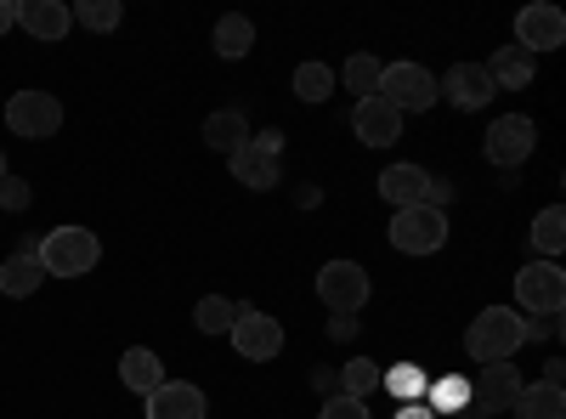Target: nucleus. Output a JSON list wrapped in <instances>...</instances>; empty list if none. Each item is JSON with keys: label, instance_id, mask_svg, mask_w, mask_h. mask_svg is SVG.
Returning <instances> with one entry per match:
<instances>
[{"label": "nucleus", "instance_id": "obj_1", "mask_svg": "<svg viewBox=\"0 0 566 419\" xmlns=\"http://www.w3.org/2000/svg\"><path fill=\"white\" fill-rule=\"evenodd\" d=\"M522 346H527V317L515 312V306H488V312L470 317V329H464V352H470V363H476V368L510 363Z\"/></svg>", "mask_w": 566, "mask_h": 419}, {"label": "nucleus", "instance_id": "obj_2", "mask_svg": "<svg viewBox=\"0 0 566 419\" xmlns=\"http://www.w3.org/2000/svg\"><path fill=\"white\" fill-rule=\"evenodd\" d=\"M34 255H40L45 277H85L91 266L103 261V244H97V232H91V227H52L34 244Z\"/></svg>", "mask_w": 566, "mask_h": 419}, {"label": "nucleus", "instance_id": "obj_3", "mask_svg": "<svg viewBox=\"0 0 566 419\" xmlns=\"http://www.w3.org/2000/svg\"><path fill=\"white\" fill-rule=\"evenodd\" d=\"M374 97L391 103L397 114H424V108H437V74L419 69V63H386Z\"/></svg>", "mask_w": 566, "mask_h": 419}, {"label": "nucleus", "instance_id": "obj_4", "mask_svg": "<svg viewBox=\"0 0 566 419\" xmlns=\"http://www.w3.org/2000/svg\"><path fill=\"white\" fill-rule=\"evenodd\" d=\"M566 306V272L555 261H527L515 272V312L522 317H544Z\"/></svg>", "mask_w": 566, "mask_h": 419}, {"label": "nucleus", "instance_id": "obj_5", "mask_svg": "<svg viewBox=\"0 0 566 419\" xmlns=\"http://www.w3.org/2000/svg\"><path fill=\"white\" fill-rule=\"evenodd\" d=\"M317 301L335 317H357L368 306V272L357 261H323L317 266Z\"/></svg>", "mask_w": 566, "mask_h": 419}, {"label": "nucleus", "instance_id": "obj_6", "mask_svg": "<svg viewBox=\"0 0 566 419\" xmlns=\"http://www.w3.org/2000/svg\"><path fill=\"white\" fill-rule=\"evenodd\" d=\"M7 125H12V136H23V143H45V136L63 130V103L52 97V91H12Z\"/></svg>", "mask_w": 566, "mask_h": 419}, {"label": "nucleus", "instance_id": "obj_7", "mask_svg": "<svg viewBox=\"0 0 566 419\" xmlns=\"http://www.w3.org/2000/svg\"><path fill=\"white\" fill-rule=\"evenodd\" d=\"M533 148H538V125H533L527 114H504V119H493L488 136H482V154H488V165H499V170L527 165Z\"/></svg>", "mask_w": 566, "mask_h": 419}, {"label": "nucleus", "instance_id": "obj_8", "mask_svg": "<svg viewBox=\"0 0 566 419\" xmlns=\"http://www.w3.org/2000/svg\"><path fill=\"white\" fill-rule=\"evenodd\" d=\"M448 244V216L431 210V205H413V210H397L391 221V250L402 255H437Z\"/></svg>", "mask_w": 566, "mask_h": 419}, {"label": "nucleus", "instance_id": "obj_9", "mask_svg": "<svg viewBox=\"0 0 566 419\" xmlns=\"http://www.w3.org/2000/svg\"><path fill=\"white\" fill-rule=\"evenodd\" d=\"M232 352L244 363H272L283 352V323L261 306H239V323H232Z\"/></svg>", "mask_w": 566, "mask_h": 419}, {"label": "nucleus", "instance_id": "obj_10", "mask_svg": "<svg viewBox=\"0 0 566 419\" xmlns=\"http://www.w3.org/2000/svg\"><path fill=\"white\" fill-rule=\"evenodd\" d=\"M437 97H448L459 114H476V108H488V97H499V85H493L488 63H453L437 85Z\"/></svg>", "mask_w": 566, "mask_h": 419}, {"label": "nucleus", "instance_id": "obj_11", "mask_svg": "<svg viewBox=\"0 0 566 419\" xmlns=\"http://www.w3.org/2000/svg\"><path fill=\"white\" fill-rule=\"evenodd\" d=\"M566 40V12L560 7H549V0H533V7L515 18V45L522 52H555V45Z\"/></svg>", "mask_w": 566, "mask_h": 419}, {"label": "nucleus", "instance_id": "obj_12", "mask_svg": "<svg viewBox=\"0 0 566 419\" xmlns=\"http://www.w3.org/2000/svg\"><path fill=\"white\" fill-rule=\"evenodd\" d=\"M522 375H515V363H488V368H476V380H470V391H476V402L470 408H482V413H510L515 408V397H522Z\"/></svg>", "mask_w": 566, "mask_h": 419}, {"label": "nucleus", "instance_id": "obj_13", "mask_svg": "<svg viewBox=\"0 0 566 419\" xmlns=\"http://www.w3.org/2000/svg\"><path fill=\"white\" fill-rule=\"evenodd\" d=\"M352 130L363 136L368 148H391L397 136H402V114H397L391 103H380V97H363V103L352 108Z\"/></svg>", "mask_w": 566, "mask_h": 419}, {"label": "nucleus", "instance_id": "obj_14", "mask_svg": "<svg viewBox=\"0 0 566 419\" xmlns=\"http://www.w3.org/2000/svg\"><path fill=\"white\" fill-rule=\"evenodd\" d=\"M148 419H205V391L193 380H165L148 397Z\"/></svg>", "mask_w": 566, "mask_h": 419}, {"label": "nucleus", "instance_id": "obj_15", "mask_svg": "<svg viewBox=\"0 0 566 419\" xmlns=\"http://www.w3.org/2000/svg\"><path fill=\"white\" fill-rule=\"evenodd\" d=\"M18 23L34 40H63L74 29V7H63V0H18Z\"/></svg>", "mask_w": 566, "mask_h": 419}, {"label": "nucleus", "instance_id": "obj_16", "mask_svg": "<svg viewBox=\"0 0 566 419\" xmlns=\"http://www.w3.org/2000/svg\"><path fill=\"white\" fill-rule=\"evenodd\" d=\"M424 188H431V170H419V165H391V170H380V199H386L391 210L424 205Z\"/></svg>", "mask_w": 566, "mask_h": 419}, {"label": "nucleus", "instance_id": "obj_17", "mask_svg": "<svg viewBox=\"0 0 566 419\" xmlns=\"http://www.w3.org/2000/svg\"><path fill=\"white\" fill-rule=\"evenodd\" d=\"M227 165H232V176H239L244 188H261V193L283 181V165H277V154H266V148L255 143V136H250V143H244L239 154H232Z\"/></svg>", "mask_w": 566, "mask_h": 419}, {"label": "nucleus", "instance_id": "obj_18", "mask_svg": "<svg viewBox=\"0 0 566 419\" xmlns=\"http://www.w3.org/2000/svg\"><path fill=\"white\" fill-rule=\"evenodd\" d=\"M119 380H125V391H136V397H154L170 375H165V363H159V352H148V346H130L125 357H119Z\"/></svg>", "mask_w": 566, "mask_h": 419}, {"label": "nucleus", "instance_id": "obj_19", "mask_svg": "<svg viewBox=\"0 0 566 419\" xmlns=\"http://www.w3.org/2000/svg\"><path fill=\"white\" fill-rule=\"evenodd\" d=\"M488 74H493L499 91H527L533 74H538V57L522 52V45H499V52L488 57Z\"/></svg>", "mask_w": 566, "mask_h": 419}, {"label": "nucleus", "instance_id": "obj_20", "mask_svg": "<svg viewBox=\"0 0 566 419\" xmlns=\"http://www.w3.org/2000/svg\"><path fill=\"white\" fill-rule=\"evenodd\" d=\"M40 284H45V272H40V255H34V244H29V250H18V255H7V266H0V295L29 301Z\"/></svg>", "mask_w": 566, "mask_h": 419}, {"label": "nucleus", "instance_id": "obj_21", "mask_svg": "<svg viewBox=\"0 0 566 419\" xmlns=\"http://www.w3.org/2000/svg\"><path fill=\"white\" fill-rule=\"evenodd\" d=\"M250 136H255V130H250V119H244L239 108H216V114L205 119V143H210L216 154H227V159L239 154Z\"/></svg>", "mask_w": 566, "mask_h": 419}, {"label": "nucleus", "instance_id": "obj_22", "mask_svg": "<svg viewBox=\"0 0 566 419\" xmlns=\"http://www.w3.org/2000/svg\"><path fill=\"white\" fill-rule=\"evenodd\" d=\"M210 45H216V57L239 63V57H250V45H255V23H250L244 12H227V18H216Z\"/></svg>", "mask_w": 566, "mask_h": 419}, {"label": "nucleus", "instance_id": "obj_23", "mask_svg": "<svg viewBox=\"0 0 566 419\" xmlns=\"http://www.w3.org/2000/svg\"><path fill=\"white\" fill-rule=\"evenodd\" d=\"M470 402H476V391H470V375H442V380H431L424 386V408L431 413H464Z\"/></svg>", "mask_w": 566, "mask_h": 419}, {"label": "nucleus", "instance_id": "obj_24", "mask_svg": "<svg viewBox=\"0 0 566 419\" xmlns=\"http://www.w3.org/2000/svg\"><path fill=\"white\" fill-rule=\"evenodd\" d=\"M515 419H566V391L538 380V386H522L515 397Z\"/></svg>", "mask_w": 566, "mask_h": 419}, {"label": "nucleus", "instance_id": "obj_25", "mask_svg": "<svg viewBox=\"0 0 566 419\" xmlns=\"http://www.w3.org/2000/svg\"><path fill=\"white\" fill-rule=\"evenodd\" d=\"M193 323H199V335H232V323H239V301L205 295V301L193 306Z\"/></svg>", "mask_w": 566, "mask_h": 419}, {"label": "nucleus", "instance_id": "obj_26", "mask_svg": "<svg viewBox=\"0 0 566 419\" xmlns=\"http://www.w3.org/2000/svg\"><path fill=\"white\" fill-rule=\"evenodd\" d=\"M380 386L397 397V402H424V368L419 363H397V368H380Z\"/></svg>", "mask_w": 566, "mask_h": 419}, {"label": "nucleus", "instance_id": "obj_27", "mask_svg": "<svg viewBox=\"0 0 566 419\" xmlns=\"http://www.w3.org/2000/svg\"><path fill=\"white\" fill-rule=\"evenodd\" d=\"M340 397H357V402H368L374 391H380V363H368V357H352L346 368H340Z\"/></svg>", "mask_w": 566, "mask_h": 419}, {"label": "nucleus", "instance_id": "obj_28", "mask_svg": "<svg viewBox=\"0 0 566 419\" xmlns=\"http://www.w3.org/2000/svg\"><path fill=\"white\" fill-rule=\"evenodd\" d=\"M527 244H533L538 255H560V244H566V210H560V205L538 210V221H533V232H527Z\"/></svg>", "mask_w": 566, "mask_h": 419}, {"label": "nucleus", "instance_id": "obj_29", "mask_svg": "<svg viewBox=\"0 0 566 419\" xmlns=\"http://www.w3.org/2000/svg\"><path fill=\"white\" fill-rule=\"evenodd\" d=\"M328 91H335V69L328 63H301L295 69V97L301 103H328Z\"/></svg>", "mask_w": 566, "mask_h": 419}, {"label": "nucleus", "instance_id": "obj_30", "mask_svg": "<svg viewBox=\"0 0 566 419\" xmlns=\"http://www.w3.org/2000/svg\"><path fill=\"white\" fill-rule=\"evenodd\" d=\"M119 18H125L119 0H80V7H74V23H80V29H97V34L119 29Z\"/></svg>", "mask_w": 566, "mask_h": 419}, {"label": "nucleus", "instance_id": "obj_31", "mask_svg": "<svg viewBox=\"0 0 566 419\" xmlns=\"http://www.w3.org/2000/svg\"><path fill=\"white\" fill-rule=\"evenodd\" d=\"M380 69H386V63H380V57H368V52H357V57L346 63V85L357 91V103L380 91Z\"/></svg>", "mask_w": 566, "mask_h": 419}, {"label": "nucleus", "instance_id": "obj_32", "mask_svg": "<svg viewBox=\"0 0 566 419\" xmlns=\"http://www.w3.org/2000/svg\"><path fill=\"white\" fill-rule=\"evenodd\" d=\"M29 199H34V188H29V181H18V176H7V181H0V210H29Z\"/></svg>", "mask_w": 566, "mask_h": 419}, {"label": "nucleus", "instance_id": "obj_33", "mask_svg": "<svg viewBox=\"0 0 566 419\" xmlns=\"http://www.w3.org/2000/svg\"><path fill=\"white\" fill-rule=\"evenodd\" d=\"M323 419H368V402H357V397H328V402H323Z\"/></svg>", "mask_w": 566, "mask_h": 419}, {"label": "nucleus", "instance_id": "obj_34", "mask_svg": "<svg viewBox=\"0 0 566 419\" xmlns=\"http://www.w3.org/2000/svg\"><path fill=\"white\" fill-rule=\"evenodd\" d=\"M560 329H566V323H560V312H544V317H527V341H533V335H544V341H555Z\"/></svg>", "mask_w": 566, "mask_h": 419}, {"label": "nucleus", "instance_id": "obj_35", "mask_svg": "<svg viewBox=\"0 0 566 419\" xmlns=\"http://www.w3.org/2000/svg\"><path fill=\"white\" fill-rule=\"evenodd\" d=\"M397 419H437V413L424 408V402H402V408H397Z\"/></svg>", "mask_w": 566, "mask_h": 419}, {"label": "nucleus", "instance_id": "obj_36", "mask_svg": "<svg viewBox=\"0 0 566 419\" xmlns=\"http://www.w3.org/2000/svg\"><path fill=\"white\" fill-rule=\"evenodd\" d=\"M18 23V0H0V34H7Z\"/></svg>", "mask_w": 566, "mask_h": 419}, {"label": "nucleus", "instance_id": "obj_37", "mask_svg": "<svg viewBox=\"0 0 566 419\" xmlns=\"http://www.w3.org/2000/svg\"><path fill=\"white\" fill-rule=\"evenodd\" d=\"M544 380H549V386H560V380H566V363H560V357H549V363H544Z\"/></svg>", "mask_w": 566, "mask_h": 419}, {"label": "nucleus", "instance_id": "obj_38", "mask_svg": "<svg viewBox=\"0 0 566 419\" xmlns=\"http://www.w3.org/2000/svg\"><path fill=\"white\" fill-rule=\"evenodd\" d=\"M255 143H261L266 154H283V136H277V130H261V136H255Z\"/></svg>", "mask_w": 566, "mask_h": 419}, {"label": "nucleus", "instance_id": "obj_39", "mask_svg": "<svg viewBox=\"0 0 566 419\" xmlns=\"http://www.w3.org/2000/svg\"><path fill=\"white\" fill-rule=\"evenodd\" d=\"M453 419H493V413H482V408H464V413H453Z\"/></svg>", "mask_w": 566, "mask_h": 419}, {"label": "nucleus", "instance_id": "obj_40", "mask_svg": "<svg viewBox=\"0 0 566 419\" xmlns=\"http://www.w3.org/2000/svg\"><path fill=\"white\" fill-rule=\"evenodd\" d=\"M7 176H12V170H7V148H0V181H7Z\"/></svg>", "mask_w": 566, "mask_h": 419}]
</instances>
